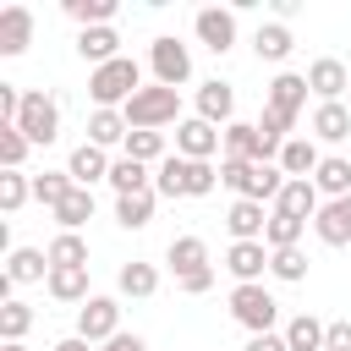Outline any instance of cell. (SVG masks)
<instances>
[{
  "mask_svg": "<svg viewBox=\"0 0 351 351\" xmlns=\"http://www.w3.org/2000/svg\"><path fill=\"white\" fill-rule=\"evenodd\" d=\"M137 88H143V66H137L132 55L88 71V99H93V110H126V99H132Z\"/></svg>",
  "mask_w": 351,
  "mask_h": 351,
  "instance_id": "6da1fadb",
  "label": "cell"
},
{
  "mask_svg": "<svg viewBox=\"0 0 351 351\" xmlns=\"http://www.w3.org/2000/svg\"><path fill=\"white\" fill-rule=\"evenodd\" d=\"M126 126L132 132H159V126H181V93L176 88H159V82H143L132 99H126Z\"/></svg>",
  "mask_w": 351,
  "mask_h": 351,
  "instance_id": "7a4b0ae2",
  "label": "cell"
},
{
  "mask_svg": "<svg viewBox=\"0 0 351 351\" xmlns=\"http://www.w3.org/2000/svg\"><path fill=\"white\" fill-rule=\"evenodd\" d=\"M16 132L33 143V148H49L60 137V104L44 93V88H27L22 93V110H16Z\"/></svg>",
  "mask_w": 351,
  "mask_h": 351,
  "instance_id": "3957f363",
  "label": "cell"
},
{
  "mask_svg": "<svg viewBox=\"0 0 351 351\" xmlns=\"http://www.w3.org/2000/svg\"><path fill=\"white\" fill-rule=\"evenodd\" d=\"M230 318L247 329V335H269L280 324V302L269 296V285H236L230 291Z\"/></svg>",
  "mask_w": 351,
  "mask_h": 351,
  "instance_id": "277c9868",
  "label": "cell"
},
{
  "mask_svg": "<svg viewBox=\"0 0 351 351\" xmlns=\"http://www.w3.org/2000/svg\"><path fill=\"white\" fill-rule=\"evenodd\" d=\"M148 71H154V82H159V88H176V93H181V88L192 82V49H186L181 38H170V33H165V38H154V44H148Z\"/></svg>",
  "mask_w": 351,
  "mask_h": 351,
  "instance_id": "5b68a950",
  "label": "cell"
},
{
  "mask_svg": "<svg viewBox=\"0 0 351 351\" xmlns=\"http://www.w3.org/2000/svg\"><path fill=\"white\" fill-rule=\"evenodd\" d=\"M77 335H82L88 346L115 340V335H121V302H115V296H88V302L77 307Z\"/></svg>",
  "mask_w": 351,
  "mask_h": 351,
  "instance_id": "8992f818",
  "label": "cell"
},
{
  "mask_svg": "<svg viewBox=\"0 0 351 351\" xmlns=\"http://www.w3.org/2000/svg\"><path fill=\"white\" fill-rule=\"evenodd\" d=\"M192 33H197L203 49L225 55V49H236V11H225V5H203V11L192 16Z\"/></svg>",
  "mask_w": 351,
  "mask_h": 351,
  "instance_id": "52a82bcc",
  "label": "cell"
},
{
  "mask_svg": "<svg viewBox=\"0 0 351 351\" xmlns=\"http://www.w3.org/2000/svg\"><path fill=\"white\" fill-rule=\"evenodd\" d=\"M307 88H313L318 104H346V93H351V71H346L335 55H318V60L307 66Z\"/></svg>",
  "mask_w": 351,
  "mask_h": 351,
  "instance_id": "ba28073f",
  "label": "cell"
},
{
  "mask_svg": "<svg viewBox=\"0 0 351 351\" xmlns=\"http://www.w3.org/2000/svg\"><path fill=\"white\" fill-rule=\"evenodd\" d=\"M219 143H225L219 126H208L203 115H186V121L176 126V154H181V159H214Z\"/></svg>",
  "mask_w": 351,
  "mask_h": 351,
  "instance_id": "9c48e42d",
  "label": "cell"
},
{
  "mask_svg": "<svg viewBox=\"0 0 351 351\" xmlns=\"http://www.w3.org/2000/svg\"><path fill=\"white\" fill-rule=\"evenodd\" d=\"M225 269L236 274V285H263V274H269V247H263V241H230Z\"/></svg>",
  "mask_w": 351,
  "mask_h": 351,
  "instance_id": "30bf717a",
  "label": "cell"
},
{
  "mask_svg": "<svg viewBox=\"0 0 351 351\" xmlns=\"http://www.w3.org/2000/svg\"><path fill=\"white\" fill-rule=\"evenodd\" d=\"M197 115H203L208 126H219V132H225V126L236 121V88H230V82H219V77H214V82H203V88H197Z\"/></svg>",
  "mask_w": 351,
  "mask_h": 351,
  "instance_id": "8fae6325",
  "label": "cell"
},
{
  "mask_svg": "<svg viewBox=\"0 0 351 351\" xmlns=\"http://www.w3.org/2000/svg\"><path fill=\"white\" fill-rule=\"evenodd\" d=\"M225 230H230V241H263V230H269V208L252 203V197H236L230 214H225Z\"/></svg>",
  "mask_w": 351,
  "mask_h": 351,
  "instance_id": "7c38bea8",
  "label": "cell"
},
{
  "mask_svg": "<svg viewBox=\"0 0 351 351\" xmlns=\"http://www.w3.org/2000/svg\"><path fill=\"white\" fill-rule=\"evenodd\" d=\"M307 71H280L274 82H269V110H280V115H302V104H307Z\"/></svg>",
  "mask_w": 351,
  "mask_h": 351,
  "instance_id": "4fadbf2b",
  "label": "cell"
},
{
  "mask_svg": "<svg viewBox=\"0 0 351 351\" xmlns=\"http://www.w3.org/2000/svg\"><path fill=\"white\" fill-rule=\"evenodd\" d=\"M110 165H115V159H104V148L77 143V148H71V159H66V176H71L77 186H93V181H110Z\"/></svg>",
  "mask_w": 351,
  "mask_h": 351,
  "instance_id": "5bb4252c",
  "label": "cell"
},
{
  "mask_svg": "<svg viewBox=\"0 0 351 351\" xmlns=\"http://www.w3.org/2000/svg\"><path fill=\"white\" fill-rule=\"evenodd\" d=\"M165 263L176 269V280H186V274H197V269H214V263H208V241H203V236H176V241L165 247Z\"/></svg>",
  "mask_w": 351,
  "mask_h": 351,
  "instance_id": "9a60e30c",
  "label": "cell"
},
{
  "mask_svg": "<svg viewBox=\"0 0 351 351\" xmlns=\"http://www.w3.org/2000/svg\"><path fill=\"white\" fill-rule=\"evenodd\" d=\"M5 280H11V285H38V280H49V252H38V247H11V252H5Z\"/></svg>",
  "mask_w": 351,
  "mask_h": 351,
  "instance_id": "2e32d148",
  "label": "cell"
},
{
  "mask_svg": "<svg viewBox=\"0 0 351 351\" xmlns=\"http://www.w3.org/2000/svg\"><path fill=\"white\" fill-rule=\"evenodd\" d=\"M313 230H318V241H324V247H346V241H351V197L324 203V208H318V219H313Z\"/></svg>",
  "mask_w": 351,
  "mask_h": 351,
  "instance_id": "e0dca14e",
  "label": "cell"
},
{
  "mask_svg": "<svg viewBox=\"0 0 351 351\" xmlns=\"http://www.w3.org/2000/svg\"><path fill=\"white\" fill-rule=\"evenodd\" d=\"M33 44V11L27 5H5L0 11V55H22Z\"/></svg>",
  "mask_w": 351,
  "mask_h": 351,
  "instance_id": "ac0fdd59",
  "label": "cell"
},
{
  "mask_svg": "<svg viewBox=\"0 0 351 351\" xmlns=\"http://www.w3.org/2000/svg\"><path fill=\"white\" fill-rule=\"evenodd\" d=\"M77 55L99 71V66L121 60V33H115V27H88V33H77Z\"/></svg>",
  "mask_w": 351,
  "mask_h": 351,
  "instance_id": "d6986e66",
  "label": "cell"
},
{
  "mask_svg": "<svg viewBox=\"0 0 351 351\" xmlns=\"http://www.w3.org/2000/svg\"><path fill=\"white\" fill-rule=\"evenodd\" d=\"M307 126H313L307 132L313 143H346L351 137V104H318Z\"/></svg>",
  "mask_w": 351,
  "mask_h": 351,
  "instance_id": "ffe728a7",
  "label": "cell"
},
{
  "mask_svg": "<svg viewBox=\"0 0 351 351\" xmlns=\"http://www.w3.org/2000/svg\"><path fill=\"white\" fill-rule=\"evenodd\" d=\"M219 137H225V159H247V165H258V159H263V137H258V121H230Z\"/></svg>",
  "mask_w": 351,
  "mask_h": 351,
  "instance_id": "44dd1931",
  "label": "cell"
},
{
  "mask_svg": "<svg viewBox=\"0 0 351 351\" xmlns=\"http://www.w3.org/2000/svg\"><path fill=\"white\" fill-rule=\"evenodd\" d=\"M126 137H132V126H126L121 110H93V115H88V143H93V148H115V143L126 148Z\"/></svg>",
  "mask_w": 351,
  "mask_h": 351,
  "instance_id": "7402d4cb",
  "label": "cell"
},
{
  "mask_svg": "<svg viewBox=\"0 0 351 351\" xmlns=\"http://www.w3.org/2000/svg\"><path fill=\"white\" fill-rule=\"evenodd\" d=\"M115 291H121V296H132V302H148V296L159 291V269L132 258V263H121V274H115Z\"/></svg>",
  "mask_w": 351,
  "mask_h": 351,
  "instance_id": "603a6c76",
  "label": "cell"
},
{
  "mask_svg": "<svg viewBox=\"0 0 351 351\" xmlns=\"http://www.w3.org/2000/svg\"><path fill=\"white\" fill-rule=\"evenodd\" d=\"M313 186H318V197H351V159H340V154H324V165H318V176H313Z\"/></svg>",
  "mask_w": 351,
  "mask_h": 351,
  "instance_id": "cb8c5ba5",
  "label": "cell"
},
{
  "mask_svg": "<svg viewBox=\"0 0 351 351\" xmlns=\"http://www.w3.org/2000/svg\"><path fill=\"white\" fill-rule=\"evenodd\" d=\"M274 208L280 214H296V219H318L324 203H318V186L313 181H285V192L274 197Z\"/></svg>",
  "mask_w": 351,
  "mask_h": 351,
  "instance_id": "d4e9b609",
  "label": "cell"
},
{
  "mask_svg": "<svg viewBox=\"0 0 351 351\" xmlns=\"http://www.w3.org/2000/svg\"><path fill=\"white\" fill-rule=\"evenodd\" d=\"M252 49H258V60H274V66H280V60L296 49V38H291L285 22H263V27L252 33Z\"/></svg>",
  "mask_w": 351,
  "mask_h": 351,
  "instance_id": "484cf974",
  "label": "cell"
},
{
  "mask_svg": "<svg viewBox=\"0 0 351 351\" xmlns=\"http://www.w3.org/2000/svg\"><path fill=\"white\" fill-rule=\"evenodd\" d=\"M110 186H115V197H132V192H154V176H148V165H137V159H115L110 165Z\"/></svg>",
  "mask_w": 351,
  "mask_h": 351,
  "instance_id": "4316f807",
  "label": "cell"
},
{
  "mask_svg": "<svg viewBox=\"0 0 351 351\" xmlns=\"http://www.w3.org/2000/svg\"><path fill=\"white\" fill-rule=\"evenodd\" d=\"M280 335H285V346H291V351H324V335H329V324H318L313 313H296V318H291Z\"/></svg>",
  "mask_w": 351,
  "mask_h": 351,
  "instance_id": "83f0119b",
  "label": "cell"
},
{
  "mask_svg": "<svg viewBox=\"0 0 351 351\" xmlns=\"http://www.w3.org/2000/svg\"><path fill=\"white\" fill-rule=\"evenodd\" d=\"M302 230H307V219L269 208V230H263V247H269V252H280V247H302Z\"/></svg>",
  "mask_w": 351,
  "mask_h": 351,
  "instance_id": "f1b7e54d",
  "label": "cell"
},
{
  "mask_svg": "<svg viewBox=\"0 0 351 351\" xmlns=\"http://www.w3.org/2000/svg\"><path fill=\"white\" fill-rule=\"evenodd\" d=\"M44 252H49V269H88V241L77 230H60Z\"/></svg>",
  "mask_w": 351,
  "mask_h": 351,
  "instance_id": "f546056e",
  "label": "cell"
},
{
  "mask_svg": "<svg viewBox=\"0 0 351 351\" xmlns=\"http://www.w3.org/2000/svg\"><path fill=\"white\" fill-rule=\"evenodd\" d=\"M44 285H49V296H55V302H77V307L93 296V291H88V269H49V280H44Z\"/></svg>",
  "mask_w": 351,
  "mask_h": 351,
  "instance_id": "4dcf8cb0",
  "label": "cell"
},
{
  "mask_svg": "<svg viewBox=\"0 0 351 351\" xmlns=\"http://www.w3.org/2000/svg\"><path fill=\"white\" fill-rule=\"evenodd\" d=\"M71 186H77V181H71L66 170H44V176H33V203H44V208L55 214V208L71 197Z\"/></svg>",
  "mask_w": 351,
  "mask_h": 351,
  "instance_id": "1f68e13d",
  "label": "cell"
},
{
  "mask_svg": "<svg viewBox=\"0 0 351 351\" xmlns=\"http://www.w3.org/2000/svg\"><path fill=\"white\" fill-rule=\"evenodd\" d=\"M154 192H132V197H115V225L121 230H143L148 219H154Z\"/></svg>",
  "mask_w": 351,
  "mask_h": 351,
  "instance_id": "d6a6232c",
  "label": "cell"
},
{
  "mask_svg": "<svg viewBox=\"0 0 351 351\" xmlns=\"http://www.w3.org/2000/svg\"><path fill=\"white\" fill-rule=\"evenodd\" d=\"M66 16L88 33V27H110L115 22V0H66Z\"/></svg>",
  "mask_w": 351,
  "mask_h": 351,
  "instance_id": "836d02e7",
  "label": "cell"
},
{
  "mask_svg": "<svg viewBox=\"0 0 351 351\" xmlns=\"http://www.w3.org/2000/svg\"><path fill=\"white\" fill-rule=\"evenodd\" d=\"M214 186H219V170L208 159H181V192L186 197H208Z\"/></svg>",
  "mask_w": 351,
  "mask_h": 351,
  "instance_id": "e575fe53",
  "label": "cell"
},
{
  "mask_svg": "<svg viewBox=\"0 0 351 351\" xmlns=\"http://www.w3.org/2000/svg\"><path fill=\"white\" fill-rule=\"evenodd\" d=\"M55 219H60V230H82L93 219V186H71V197L55 208Z\"/></svg>",
  "mask_w": 351,
  "mask_h": 351,
  "instance_id": "d590c367",
  "label": "cell"
},
{
  "mask_svg": "<svg viewBox=\"0 0 351 351\" xmlns=\"http://www.w3.org/2000/svg\"><path fill=\"white\" fill-rule=\"evenodd\" d=\"M121 154L137 159V165H165V159H170V154H165V132H132Z\"/></svg>",
  "mask_w": 351,
  "mask_h": 351,
  "instance_id": "8d00e7d4",
  "label": "cell"
},
{
  "mask_svg": "<svg viewBox=\"0 0 351 351\" xmlns=\"http://www.w3.org/2000/svg\"><path fill=\"white\" fill-rule=\"evenodd\" d=\"M27 329H33V307H27V302H16V296H11V302H0V340H5V346H16Z\"/></svg>",
  "mask_w": 351,
  "mask_h": 351,
  "instance_id": "74e56055",
  "label": "cell"
},
{
  "mask_svg": "<svg viewBox=\"0 0 351 351\" xmlns=\"http://www.w3.org/2000/svg\"><path fill=\"white\" fill-rule=\"evenodd\" d=\"M27 197H33V176H22V170H0V214H16Z\"/></svg>",
  "mask_w": 351,
  "mask_h": 351,
  "instance_id": "f35d334b",
  "label": "cell"
},
{
  "mask_svg": "<svg viewBox=\"0 0 351 351\" xmlns=\"http://www.w3.org/2000/svg\"><path fill=\"white\" fill-rule=\"evenodd\" d=\"M269 274L285 280V285L307 280V252H302V247H280V252H269Z\"/></svg>",
  "mask_w": 351,
  "mask_h": 351,
  "instance_id": "ab89813d",
  "label": "cell"
},
{
  "mask_svg": "<svg viewBox=\"0 0 351 351\" xmlns=\"http://www.w3.org/2000/svg\"><path fill=\"white\" fill-rule=\"evenodd\" d=\"M27 148H33V143H27L16 126H0V170H22Z\"/></svg>",
  "mask_w": 351,
  "mask_h": 351,
  "instance_id": "60d3db41",
  "label": "cell"
},
{
  "mask_svg": "<svg viewBox=\"0 0 351 351\" xmlns=\"http://www.w3.org/2000/svg\"><path fill=\"white\" fill-rule=\"evenodd\" d=\"M154 197H170V203L186 197V192H181V154H170V159L154 170Z\"/></svg>",
  "mask_w": 351,
  "mask_h": 351,
  "instance_id": "b9f144b4",
  "label": "cell"
},
{
  "mask_svg": "<svg viewBox=\"0 0 351 351\" xmlns=\"http://www.w3.org/2000/svg\"><path fill=\"white\" fill-rule=\"evenodd\" d=\"M324 351H351V318H335V324H329Z\"/></svg>",
  "mask_w": 351,
  "mask_h": 351,
  "instance_id": "7bdbcfd3",
  "label": "cell"
},
{
  "mask_svg": "<svg viewBox=\"0 0 351 351\" xmlns=\"http://www.w3.org/2000/svg\"><path fill=\"white\" fill-rule=\"evenodd\" d=\"M241 351H291V346H285V335H280V329H269V335H247V346H241Z\"/></svg>",
  "mask_w": 351,
  "mask_h": 351,
  "instance_id": "ee69618b",
  "label": "cell"
},
{
  "mask_svg": "<svg viewBox=\"0 0 351 351\" xmlns=\"http://www.w3.org/2000/svg\"><path fill=\"white\" fill-rule=\"evenodd\" d=\"M181 285V296H203L208 285H214V269H197V274H186V280H176Z\"/></svg>",
  "mask_w": 351,
  "mask_h": 351,
  "instance_id": "f6af8a7d",
  "label": "cell"
},
{
  "mask_svg": "<svg viewBox=\"0 0 351 351\" xmlns=\"http://www.w3.org/2000/svg\"><path fill=\"white\" fill-rule=\"evenodd\" d=\"M99 351H148V340H143V335H126V329H121V335H115V340H104Z\"/></svg>",
  "mask_w": 351,
  "mask_h": 351,
  "instance_id": "bcb514c9",
  "label": "cell"
},
{
  "mask_svg": "<svg viewBox=\"0 0 351 351\" xmlns=\"http://www.w3.org/2000/svg\"><path fill=\"white\" fill-rule=\"evenodd\" d=\"M55 351H99V346H88L82 335H66V340H55Z\"/></svg>",
  "mask_w": 351,
  "mask_h": 351,
  "instance_id": "7dc6e473",
  "label": "cell"
},
{
  "mask_svg": "<svg viewBox=\"0 0 351 351\" xmlns=\"http://www.w3.org/2000/svg\"><path fill=\"white\" fill-rule=\"evenodd\" d=\"M0 351H27V346H22V340H16V346H0Z\"/></svg>",
  "mask_w": 351,
  "mask_h": 351,
  "instance_id": "c3c4849f",
  "label": "cell"
},
{
  "mask_svg": "<svg viewBox=\"0 0 351 351\" xmlns=\"http://www.w3.org/2000/svg\"><path fill=\"white\" fill-rule=\"evenodd\" d=\"M346 104H351V93H346Z\"/></svg>",
  "mask_w": 351,
  "mask_h": 351,
  "instance_id": "681fc988",
  "label": "cell"
}]
</instances>
